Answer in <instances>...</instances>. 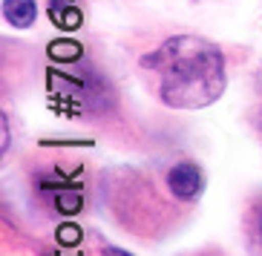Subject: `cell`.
I'll use <instances>...</instances> for the list:
<instances>
[{
	"label": "cell",
	"mask_w": 262,
	"mask_h": 256,
	"mask_svg": "<svg viewBox=\"0 0 262 256\" xmlns=\"http://www.w3.org/2000/svg\"><path fill=\"white\" fill-rule=\"evenodd\" d=\"M259 95H262V72H259ZM259 118H262V112H259Z\"/></svg>",
	"instance_id": "cell-10"
},
{
	"label": "cell",
	"mask_w": 262,
	"mask_h": 256,
	"mask_svg": "<svg viewBox=\"0 0 262 256\" xmlns=\"http://www.w3.org/2000/svg\"><path fill=\"white\" fill-rule=\"evenodd\" d=\"M3 15L15 29H29L38 17L35 0H3Z\"/></svg>",
	"instance_id": "cell-4"
},
{
	"label": "cell",
	"mask_w": 262,
	"mask_h": 256,
	"mask_svg": "<svg viewBox=\"0 0 262 256\" xmlns=\"http://www.w3.org/2000/svg\"><path fill=\"white\" fill-rule=\"evenodd\" d=\"M6 147H9V121L3 115V153H6Z\"/></svg>",
	"instance_id": "cell-8"
},
{
	"label": "cell",
	"mask_w": 262,
	"mask_h": 256,
	"mask_svg": "<svg viewBox=\"0 0 262 256\" xmlns=\"http://www.w3.org/2000/svg\"><path fill=\"white\" fill-rule=\"evenodd\" d=\"M141 66L159 72V95L173 109H205L225 92L222 49L196 35L164 40Z\"/></svg>",
	"instance_id": "cell-1"
},
{
	"label": "cell",
	"mask_w": 262,
	"mask_h": 256,
	"mask_svg": "<svg viewBox=\"0 0 262 256\" xmlns=\"http://www.w3.org/2000/svg\"><path fill=\"white\" fill-rule=\"evenodd\" d=\"M104 256H130V253H127V250H118V248H107Z\"/></svg>",
	"instance_id": "cell-9"
},
{
	"label": "cell",
	"mask_w": 262,
	"mask_h": 256,
	"mask_svg": "<svg viewBox=\"0 0 262 256\" xmlns=\"http://www.w3.org/2000/svg\"><path fill=\"white\" fill-rule=\"evenodd\" d=\"M49 55L58 58V61H75L78 55H81V46L72 43V40H61V43H52L49 46Z\"/></svg>",
	"instance_id": "cell-6"
},
{
	"label": "cell",
	"mask_w": 262,
	"mask_h": 256,
	"mask_svg": "<svg viewBox=\"0 0 262 256\" xmlns=\"http://www.w3.org/2000/svg\"><path fill=\"white\" fill-rule=\"evenodd\" d=\"M202 184H205V181H202L199 167L190 164V161L176 164V167L170 170V176H167V187L173 190L176 199H196V196L202 193Z\"/></svg>",
	"instance_id": "cell-3"
},
{
	"label": "cell",
	"mask_w": 262,
	"mask_h": 256,
	"mask_svg": "<svg viewBox=\"0 0 262 256\" xmlns=\"http://www.w3.org/2000/svg\"><path fill=\"white\" fill-rule=\"evenodd\" d=\"M49 17H52L61 29H78V26H81V12H78L75 6H67V3H55V6L49 9Z\"/></svg>",
	"instance_id": "cell-5"
},
{
	"label": "cell",
	"mask_w": 262,
	"mask_h": 256,
	"mask_svg": "<svg viewBox=\"0 0 262 256\" xmlns=\"http://www.w3.org/2000/svg\"><path fill=\"white\" fill-rule=\"evenodd\" d=\"M58 78H52V84L58 86H70V95L78 104H84V109H98L104 107V81L98 78V72L86 69L84 75L78 78L72 72H55Z\"/></svg>",
	"instance_id": "cell-2"
},
{
	"label": "cell",
	"mask_w": 262,
	"mask_h": 256,
	"mask_svg": "<svg viewBox=\"0 0 262 256\" xmlns=\"http://www.w3.org/2000/svg\"><path fill=\"white\" fill-rule=\"evenodd\" d=\"M256 236H259V242H262V204L256 207Z\"/></svg>",
	"instance_id": "cell-7"
}]
</instances>
